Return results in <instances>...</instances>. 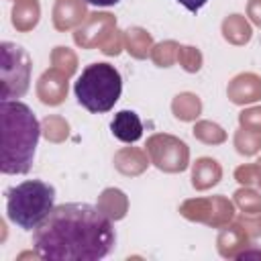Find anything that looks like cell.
Returning a JSON list of instances; mask_svg holds the SVG:
<instances>
[{
    "mask_svg": "<svg viewBox=\"0 0 261 261\" xmlns=\"http://www.w3.org/2000/svg\"><path fill=\"white\" fill-rule=\"evenodd\" d=\"M35 251L49 261H98L116 245L112 220L94 204L67 202L55 206L35 228Z\"/></svg>",
    "mask_w": 261,
    "mask_h": 261,
    "instance_id": "obj_1",
    "label": "cell"
},
{
    "mask_svg": "<svg viewBox=\"0 0 261 261\" xmlns=\"http://www.w3.org/2000/svg\"><path fill=\"white\" fill-rule=\"evenodd\" d=\"M0 171L22 175L31 169L41 139L35 112L20 100H0Z\"/></svg>",
    "mask_w": 261,
    "mask_h": 261,
    "instance_id": "obj_2",
    "label": "cell"
},
{
    "mask_svg": "<svg viewBox=\"0 0 261 261\" xmlns=\"http://www.w3.org/2000/svg\"><path fill=\"white\" fill-rule=\"evenodd\" d=\"M55 208V188L41 179H27L6 190V214L22 230H35Z\"/></svg>",
    "mask_w": 261,
    "mask_h": 261,
    "instance_id": "obj_3",
    "label": "cell"
},
{
    "mask_svg": "<svg viewBox=\"0 0 261 261\" xmlns=\"http://www.w3.org/2000/svg\"><path fill=\"white\" fill-rule=\"evenodd\" d=\"M73 92L77 102L94 114H102L114 108L122 94L120 71L110 63H92L75 80Z\"/></svg>",
    "mask_w": 261,
    "mask_h": 261,
    "instance_id": "obj_4",
    "label": "cell"
},
{
    "mask_svg": "<svg viewBox=\"0 0 261 261\" xmlns=\"http://www.w3.org/2000/svg\"><path fill=\"white\" fill-rule=\"evenodd\" d=\"M31 57L24 47L2 41L0 43V100L20 98L29 90L31 82Z\"/></svg>",
    "mask_w": 261,
    "mask_h": 261,
    "instance_id": "obj_5",
    "label": "cell"
},
{
    "mask_svg": "<svg viewBox=\"0 0 261 261\" xmlns=\"http://www.w3.org/2000/svg\"><path fill=\"white\" fill-rule=\"evenodd\" d=\"M112 135L122 143H137L143 137V124L137 112L133 110H120L114 114L110 122Z\"/></svg>",
    "mask_w": 261,
    "mask_h": 261,
    "instance_id": "obj_6",
    "label": "cell"
},
{
    "mask_svg": "<svg viewBox=\"0 0 261 261\" xmlns=\"http://www.w3.org/2000/svg\"><path fill=\"white\" fill-rule=\"evenodd\" d=\"M177 2H179L181 6H186L190 12H198V10H200L208 0H177Z\"/></svg>",
    "mask_w": 261,
    "mask_h": 261,
    "instance_id": "obj_7",
    "label": "cell"
},
{
    "mask_svg": "<svg viewBox=\"0 0 261 261\" xmlns=\"http://www.w3.org/2000/svg\"><path fill=\"white\" fill-rule=\"evenodd\" d=\"M90 6H98V8H106V6H114L120 0H86Z\"/></svg>",
    "mask_w": 261,
    "mask_h": 261,
    "instance_id": "obj_8",
    "label": "cell"
}]
</instances>
